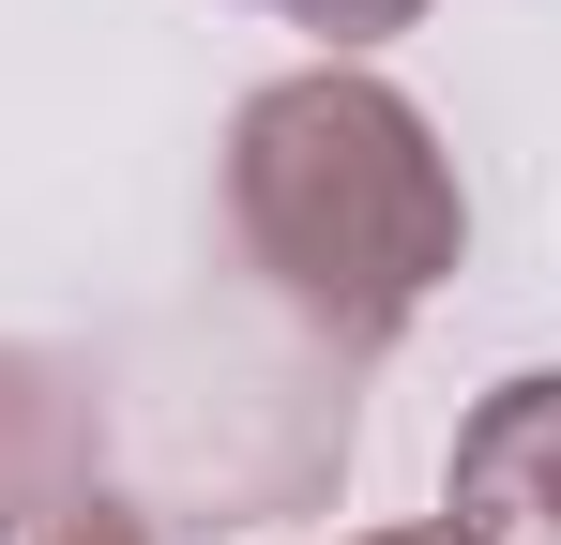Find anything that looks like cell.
<instances>
[{
	"label": "cell",
	"instance_id": "6da1fadb",
	"mask_svg": "<svg viewBox=\"0 0 561 545\" xmlns=\"http://www.w3.org/2000/svg\"><path fill=\"white\" fill-rule=\"evenodd\" d=\"M228 243L304 334L394 349L470 258V182L379 61H304L228 106Z\"/></svg>",
	"mask_w": 561,
	"mask_h": 545
},
{
	"label": "cell",
	"instance_id": "277c9868",
	"mask_svg": "<svg viewBox=\"0 0 561 545\" xmlns=\"http://www.w3.org/2000/svg\"><path fill=\"white\" fill-rule=\"evenodd\" d=\"M350 545H456V531H440V515H410V531H350Z\"/></svg>",
	"mask_w": 561,
	"mask_h": 545
},
{
	"label": "cell",
	"instance_id": "7a4b0ae2",
	"mask_svg": "<svg viewBox=\"0 0 561 545\" xmlns=\"http://www.w3.org/2000/svg\"><path fill=\"white\" fill-rule=\"evenodd\" d=\"M440 531L456 545H561V363L470 394L456 454H440Z\"/></svg>",
	"mask_w": 561,
	"mask_h": 545
},
{
	"label": "cell",
	"instance_id": "3957f363",
	"mask_svg": "<svg viewBox=\"0 0 561 545\" xmlns=\"http://www.w3.org/2000/svg\"><path fill=\"white\" fill-rule=\"evenodd\" d=\"M259 15L319 31V61H365V46H394V31H425V0H259Z\"/></svg>",
	"mask_w": 561,
	"mask_h": 545
}]
</instances>
